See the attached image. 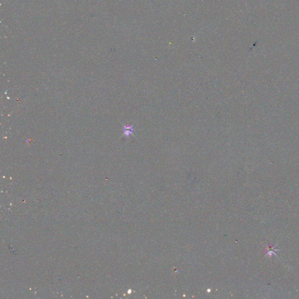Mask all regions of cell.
Wrapping results in <instances>:
<instances>
[{
	"mask_svg": "<svg viewBox=\"0 0 299 299\" xmlns=\"http://www.w3.org/2000/svg\"><path fill=\"white\" fill-rule=\"evenodd\" d=\"M134 131L133 125H125L123 127V135L126 137H128L130 135H133Z\"/></svg>",
	"mask_w": 299,
	"mask_h": 299,
	"instance_id": "cell-1",
	"label": "cell"
}]
</instances>
